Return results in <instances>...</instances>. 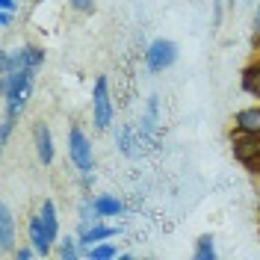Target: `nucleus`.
<instances>
[{"instance_id": "4be33fe9", "label": "nucleus", "mask_w": 260, "mask_h": 260, "mask_svg": "<svg viewBox=\"0 0 260 260\" xmlns=\"http://www.w3.org/2000/svg\"><path fill=\"white\" fill-rule=\"evenodd\" d=\"M213 27H222V0H213Z\"/></svg>"}, {"instance_id": "dca6fc26", "label": "nucleus", "mask_w": 260, "mask_h": 260, "mask_svg": "<svg viewBox=\"0 0 260 260\" xmlns=\"http://www.w3.org/2000/svg\"><path fill=\"white\" fill-rule=\"evenodd\" d=\"M216 240H213L210 234H201L198 240H195V248H192V257L195 260H216Z\"/></svg>"}, {"instance_id": "1a4fd4ad", "label": "nucleus", "mask_w": 260, "mask_h": 260, "mask_svg": "<svg viewBox=\"0 0 260 260\" xmlns=\"http://www.w3.org/2000/svg\"><path fill=\"white\" fill-rule=\"evenodd\" d=\"M12 245H15V216L9 204H0V251L12 254Z\"/></svg>"}, {"instance_id": "7ed1b4c3", "label": "nucleus", "mask_w": 260, "mask_h": 260, "mask_svg": "<svg viewBox=\"0 0 260 260\" xmlns=\"http://www.w3.org/2000/svg\"><path fill=\"white\" fill-rule=\"evenodd\" d=\"M68 160H71V166H74L80 175H92V172H95V151H92V142H89V136L83 133V127H77V124L68 127Z\"/></svg>"}, {"instance_id": "a211bd4d", "label": "nucleus", "mask_w": 260, "mask_h": 260, "mask_svg": "<svg viewBox=\"0 0 260 260\" xmlns=\"http://www.w3.org/2000/svg\"><path fill=\"white\" fill-rule=\"evenodd\" d=\"M157 118H160V101H157V95H151L148 98L145 118H142V133H154L157 130Z\"/></svg>"}, {"instance_id": "aec40b11", "label": "nucleus", "mask_w": 260, "mask_h": 260, "mask_svg": "<svg viewBox=\"0 0 260 260\" xmlns=\"http://www.w3.org/2000/svg\"><path fill=\"white\" fill-rule=\"evenodd\" d=\"M68 6H71L74 12H83V15L95 12V0H68Z\"/></svg>"}, {"instance_id": "423d86ee", "label": "nucleus", "mask_w": 260, "mask_h": 260, "mask_svg": "<svg viewBox=\"0 0 260 260\" xmlns=\"http://www.w3.org/2000/svg\"><path fill=\"white\" fill-rule=\"evenodd\" d=\"M118 234H121L118 225H107V222L101 219V222H92V225H80L77 240H80V248H83V254H86V248H92L95 243H104V240H113Z\"/></svg>"}, {"instance_id": "b1692460", "label": "nucleus", "mask_w": 260, "mask_h": 260, "mask_svg": "<svg viewBox=\"0 0 260 260\" xmlns=\"http://www.w3.org/2000/svg\"><path fill=\"white\" fill-rule=\"evenodd\" d=\"M0 9L3 12H18V0H0Z\"/></svg>"}, {"instance_id": "9b49d317", "label": "nucleus", "mask_w": 260, "mask_h": 260, "mask_svg": "<svg viewBox=\"0 0 260 260\" xmlns=\"http://www.w3.org/2000/svg\"><path fill=\"white\" fill-rule=\"evenodd\" d=\"M39 213H42V222H45V231H48V240L50 243H59V216H56V204H53L50 198H45L42 207H39Z\"/></svg>"}, {"instance_id": "20e7f679", "label": "nucleus", "mask_w": 260, "mask_h": 260, "mask_svg": "<svg viewBox=\"0 0 260 260\" xmlns=\"http://www.w3.org/2000/svg\"><path fill=\"white\" fill-rule=\"evenodd\" d=\"M42 65H45V48H39V45H21L15 50H3L0 53V74H12L18 68L39 71Z\"/></svg>"}, {"instance_id": "39448f33", "label": "nucleus", "mask_w": 260, "mask_h": 260, "mask_svg": "<svg viewBox=\"0 0 260 260\" xmlns=\"http://www.w3.org/2000/svg\"><path fill=\"white\" fill-rule=\"evenodd\" d=\"M178 53L180 50L172 39H154L145 48V68L151 74H162V71H169L178 62Z\"/></svg>"}, {"instance_id": "0eeeda50", "label": "nucleus", "mask_w": 260, "mask_h": 260, "mask_svg": "<svg viewBox=\"0 0 260 260\" xmlns=\"http://www.w3.org/2000/svg\"><path fill=\"white\" fill-rule=\"evenodd\" d=\"M32 145H36V157H39V162H42L45 169L53 166L56 148H53V133H50L48 121H39V124L32 127Z\"/></svg>"}, {"instance_id": "f8f14e48", "label": "nucleus", "mask_w": 260, "mask_h": 260, "mask_svg": "<svg viewBox=\"0 0 260 260\" xmlns=\"http://www.w3.org/2000/svg\"><path fill=\"white\" fill-rule=\"evenodd\" d=\"M95 210L101 219H113V216H121L124 213V204H121V198H115L110 192H101L95 195Z\"/></svg>"}, {"instance_id": "bb28decb", "label": "nucleus", "mask_w": 260, "mask_h": 260, "mask_svg": "<svg viewBox=\"0 0 260 260\" xmlns=\"http://www.w3.org/2000/svg\"><path fill=\"white\" fill-rule=\"evenodd\" d=\"M257 213H260V204H257Z\"/></svg>"}, {"instance_id": "ddd939ff", "label": "nucleus", "mask_w": 260, "mask_h": 260, "mask_svg": "<svg viewBox=\"0 0 260 260\" xmlns=\"http://www.w3.org/2000/svg\"><path fill=\"white\" fill-rule=\"evenodd\" d=\"M115 145H118V151L124 154V157H136L139 154V130L133 127H121L118 133H115Z\"/></svg>"}, {"instance_id": "393cba45", "label": "nucleus", "mask_w": 260, "mask_h": 260, "mask_svg": "<svg viewBox=\"0 0 260 260\" xmlns=\"http://www.w3.org/2000/svg\"><path fill=\"white\" fill-rule=\"evenodd\" d=\"M254 36H260V0H257V9H254Z\"/></svg>"}, {"instance_id": "f257e3e1", "label": "nucleus", "mask_w": 260, "mask_h": 260, "mask_svg": "<svg viewBox=\"0 0 260 260\" xmlns=\"http://www.w3.org/2000/svg\"><path fill=\"white\" fill-rule=\"evenodd\" d=\"M115 118V104L113 92H110V77L98 74L95 86H92V124L95 130H110Z\"/></svg>"}, {"instance_id": "4468645a", "label": "nucleus", "mask_w": 260, "mask_h": 260, "mask_svg": "<svg viewBox=\"0 0 260 260\" xmlns=\"http://www.w3.org/2000/svg\"><path fill=\"white\" fill-rule=\"evenodd\" d=\"M118 245L110 243V240H104V243H95L92 248H86V254L83 257H89V260H118Z\"/></svg>"}, {"instance_id": "6ab92c4d", "label": "nucleus", "mask_w": 260, "mask_h": 260, "mask_svg": "<svg viewBox=\"0 0 260 260\" xmlns=\"http://www.w3.org/2000/svg\"><path fill=\"white\" fill-rule=\"evenodd\" d=\"M12 130H15V118L3 115V121H0V145H3V148L9 145V139H12Z\"/></svg>"}, {"instance_id": "f03ea898", "label": "nucleus", "mask_w": 260, "mask_h": 260, "mask_svg": "<svg viewBox=\"0 0 260 260\" xmlns=\"http://www.w3.org/2000/svg\"><path fill=\"white\" fill-rule=\"evenodd\" d=\"M231 154L248 175H260V133L231 130Z\"/></svg>"}, {"instance_id": "a878e982", "label": "nucleus", "mask_w": 260, "mask_h": 260, "mask_svg": "<svg viewBox=\"0 0 260 260\" xmlns=\"http://www.w3.org/2000/svg\"><path fill=\"white\" fill-rule=\"evenodd\" d=\"M225 6H228V9H234V6H237V0H225Z\"/></svg>"}, {"instance_id": "9d476101", "label": "nucleus", "mask_w": 260, "mask_h": 260, "mask_svg": "<svg viewBox=\"0 0 260 260\" xmlns=\"http://www.w3.org/2000/svg\"><path fill=\"white\" fill-rule=\"evenodd\" d=\"M234 130H245V133H260V104L245 107L234 113Z\"/></svg>"}, {"instance_id": "f3484780", "label": "nucleus", "mask_w": 260, "mask_h": 260, "mask_svg": "<svg viewBox=\"0 0 260 260\" xmlns=\"http://www.w3.org/2000/svg\"><path fill=\"white\" fill-rule=\"evenodd\" d=\"M77 219H80V225L101 222V216H98V210H95V198H92V195H86L80 204H77Z\"/></svg>"}, {"instance_id": "2eb2a0df", "label": "nucleus", "mask_w": 260, "mask_h": 260, "mask_svg": "<svg viewBox=\"0 0 260 260\" xmlns=\"http://www.w3.org/2000/svg\"><path fill=\"white\" fill-rule=\"evenodd\" d=\"M56 257H59V260H77V257H83L80 240H77V237H62V240L56 243Z\"/></svg>"}, {"instance_id": "5701e85b", "label": "nucleus", "mask_w": 260, "mask_h": 260, "mask_svg": "<svg viewBox=\"0 0 260 260\" xmlns=\"http://www.w3.org/2000/svg\"><path fill=\"white\" fill-rule=\"evenodd\" d=\"M12 21H15V12H3V9H0V27H3V30H9Z\"/></svg>"}, {"instance_id": "cd10ccee", "label": "nucleus", "mask_w": 260, "mask_h": 260, "mask_svg": "<svg viewBox=\"0 0 260 260\" xmlns=\"http://www.w3.org/2000/svg\"><path fill=\"white\" fill-rule=\"evenodd\" d=\"M248 3H251V0H248Z\"/></svg>"}, {"instance_id": "412c9836", "label": "nucleus", "mask_w": 260, "mask_h": 260, "mask_svg": "<svg viewBox=\"0 0 260 260\" xmlns=\"http://www.w3.org/2000/svg\"><path fill=\"white\" fill-rule=\"evenodd\" d=\"M36 254H39V251H36V245H21V248H15V251H12V257L15 260H32L36 257Z\"/></svg>"}, {"instance_id": "6e6552de", "label": "nucleus", "mask_w": 260, "mask_h": 260, "mask_svg": "<svg viewBox=\"0 0 260 260\" xmlns=\"http://www.w3.org/2000/svg\"><path fill=\"white\" fill-rule=\"evenodd\" d=\"M27 237H30V243L36 245L39 257H48L50 251H53V243L48 240V231H45V222H42V213H32L30 216V222H27Z\"/></svg>"}]
</instances>
